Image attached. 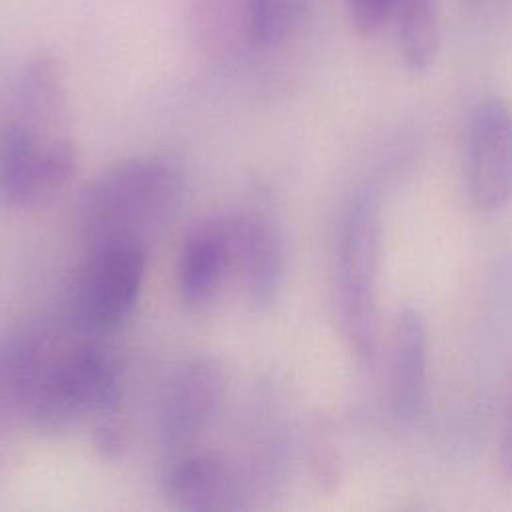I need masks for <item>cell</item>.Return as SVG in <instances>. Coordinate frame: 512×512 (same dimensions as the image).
<instances>
[{
    "label": "cell",
    "instance_id": "cell-3",
    "mask_svg": "<svg viewBox=\"0 0 512 512\" xmlns=\"http://www.w3.org/2000/svg\"><path fill=\"white\" fill-rule=\"evenodd\" d=\"M380 214V188L364 184L348 200L338 234L336 292L340 324L352 354L364 368H372L378 358Z\"/></svg>",
    "mask_w": 512,
    "mask_h": 512
},
{
    "label": "cell",
    "instance_id": "cell-2",
    "mask_svg": "<svg viewBox=\"0 0 512 512\" xmlns=\"http://www.w3.org/2000/svg\"><path fill=\"white\" fill-rule=\"evenodd\" d=\"M184 194L182 168L162 154H140L106 168L80 204L86 248L128 244L148 248L174 218Z\"/></svg>",
    "mask_w": 512,
    "mask_h": 512
},
{
    "label": "cell",
    "instance_id": "cell-16",
    "mask_svg": "<svg viewBox=\"0 0 512 512\" xmlns=\"http://www.w3.org/2000/svg\"><path fill=\"white\" fill-rule=\"evenodd\" d=\"M498 468L504 482L512 484V380L508 390V400L504 408L502 428H500V442H498Z\"/></svg>",
    "mask_w": 512,
    "mask_h": 512
},
{
    "label": "cell",
    "instance_id": "cell-8",
    "mask_svg": "<svg viewBox=\"0 0 512 512\" xmlns=\"http://www.w3.org/2000/svg\"><path fill=\"white\" fill-rule=\"evenodd\" d=\"M234 274L244 302L264 310L278 300L286 276V240L276 216L264 208L230 214Z\"/></svg>",
    "mask_w": 512,
    "mask_h": 512
},
{
    "label": "cell",
    "instance_id": "cell-10",
    "mask_svg": "<svg viewBox=\"0 0 512 512\" xmlns=\"http://www.w3.org/2000/svg\"><path fill=\"white\" fill-rule=\"evenodd\" d=\"M234 274L232 218L208 216L196 222L178 254L176 284L180 300L190 308L212 304Z\"/></svg>",
    "mask_w": 512,
    "mask_h": 512
},
{
    "label": "cell",
    "instance_id": "cell-13",
    "mask_svg": "<svg viewBox=\"0 0 512 512\" xmlns=\"http://www.w3.org/2000/svg\"><path fill=\"white\" fill-rule=\"evenodd\" d=\"M398 54L410 72H426L440 50L438 0H394L390 10Z\"/></svg>",
    "mask_w": 512,
    "mask_h": 512
},
{
    "label": "cell",
    "instance_id": "cell-9",
    "mask_svg": "<svg viewBox=\"0 0 512 512\" xmlns=\"http://www.w3.org/2000/svg\"><path fill=\"white\" fill-rule=\"evenodd\" d=\"M162 494L176 510H242L248 506V478L228 458L188 450L166 458Z\"/></svg>",
    "mask_w": 512,
    "mask_h": 512
},
{
    "label": "cell",
    "instance_id": "cell-1",
    "mask_svg": "<svg viewBox=\"0 0 512 512\" xmlns=\"http://www.w3.org/2000/svg\"><path fill=\"white\" fill-rule=\"evenodd\" d=\"M26 336L30 430L72 432L88 418L100 420L116 412L120 368L108 350L48 328L26 330Z\"/></svg>",
    "mask_w": 512,
    "mask_h": 512
},
{
    "label": "cell",
    "instance_id": "cell-14",
    "mask_svg": "<svg viewBox=\"0 0 512 512\" xmlns=\"http://www.w3.org/2000/svg\"><path fill=\"white\" fill-rule=\"evenodd\" d=\"M308 0H246V32L254 46L268 48L286 40L302 22Z\"/></svg>",
    "mask_w": 512,
    "mask_h": 512
},
{
    "label": "cell",
    "instance_id": "cell-4",
    "mask_svg": "<svg viewBox=\"0 0 512 512\" xmlns=\"http://www.w3.org/2000/svg\"><path fill=\"white\" fill-rule=\"evenodd\" d=\"M78 148L70 126L12 116L0 132V198L14 208L50 200L74 176Z\"/></svg>",
    "mask_w": 512,
    "mask_h": 512
},
{
    "label": "cell",
    "instance_id": "cell-12",
    "mask_svg": "<svg viewBox=\"0 0 512 512\" xmlns=\"http://www.w3.org/2000/svg\"><path fill=\"white\" fill-rule=\"evenodd\" d=\"M26 376L28 344L22 332L0 342V478L6 472L20 434L30 430Z\"/></svg>",
    "mask_w": 512,
    "mask_h": 512
},
{
    "label": "cell",
    "instance_id": "cell-15",
    "mask_svg": "<svg viewBox=\"0 0 512 512\" xmlns=\"http://www.w3.org/2000/svg\"><path fill=\"white\" fill-rule=\"evenodd\" d=\"M394 0H346V10L352 26L364 34H376L388 20Z\"/></svg>",
    "mask_w": 512,
    "mask_h": 512
},
{
    "label": "cell",
    "instance_id": "cell-11",
    "mask_svg": "<svg viewBox=\"0 0 512 512\" xmlns=\"http://www.w3.org/2000/svg\"><path fill=\"white\" fill-rule=\"evenodd\" d=\"M428 376V332L416 308L396 316L388 362V408L396 422H412L424 404Z\"/></svg>",
    "mask_w": 512,
    "mask_h": 512
},
{
    "label": "cell",
    "instance_id": "cell-5",
    "mask_svg": "<svg viewBox=\"0 0 512 512\" xmlns=\"http://www.w3.org/2000/svg\"><path fill=\"white\" fill-rule=\"evenodd\" d=\"M464 180L472 206L498 214L512 204V104L488 94L468 114Z\"/></svg>",
    "mask_w": 512,
    "mask_h": 512
},
{
    "label": "cell",
    "instance_id": "cell-6",
    "mask_svg": "<svg viewBox=\"0 0 512 512\" xmlns=\"http://www.w3.org/2000/svg\"><path fill=\"white\" fill-rule=\"evenodd\" d=\"M148 248L112 244L86 248L74 290V314L90 332L120 326L134 310L144 276Z\"/></svg>",
    "mask_w": 512,
    "mask_h": 512
},
{
    "label": "cell",
    "instance_id": "cell-7",
    "mask_svg": "<svg viewBox=\"0 0 512 512\" xmlns=\"http://www.w3.org/2000/svg\"><path fill=\"white\" fill-rule=\"evenodd\" d=\"M226 398V374L210 356L188 360L168 382L158 432L166 458L194 450Z\"/></svg>",
    "mask_w": 512,
    "mask_h": 512
}]
</instances>
